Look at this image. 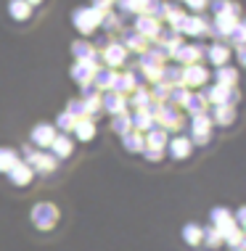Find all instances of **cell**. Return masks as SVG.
I'll return each instance as SVG.
<instances>
[{"label": "cell", "mask_w": 246, "mask_h": 251, "mask_svg": "<svg viewBox=\"0 0 246 251\" xmlns=\"http://www.w3.org/2000/svg\"><path fill=\"white\" fill-rule=\"evenodd\" d=\"M111 5H114V0H93V8L101 13H106V8H111Z\"/></svg>", "instance_id": "cell-41"}, {"label": "cell", "mask_w": 246, "mask_h": 251, "mask_svg": "<svg viewBox=\"0 0 246 251\" xmlns=\"http://www.w3.org/2000/svg\"><path fill=\"white\" fill-rule=\"evenodd\" d=\"M209 79L207 69L201 64H193V66H183V77H180V85H204Z\"/></svg>", "instance_id": "cell-10"}, {"label": "cell", "mask_w": 246, "mask_h": 251, "mask_svg": "<svg viewBox=\"0 0 246 251\" xmlns=\"http://www.w3.org/2000/svg\"><path fill=\"white\" fill-rule=\"evenodd\" d=\"M24 153L29 156V159H27L24 164H29V169H32V172L48 175V172H53V169H56V159H53L51 153H40V151H32L29 146L24 148Z\"/></svg>", "instance_id": "cell-3"}, {"label": "cell", "mask_w": 246, "mask_h": 251, "mask_svg": "<svg viewBox=\"0 0 246 251\" xmlns=\"http://www.w3.org/2000/svg\"><path fill=\"white\" fill-rule=\"evenodd\" d=\"M236 79H238L236 69H230V66H220L217 69V85L220 87H236Z\"/></svg>", "instance_id": "cell-28"}, {"label": "cell", "mask_w": 246, "mask_h": 251, "mask_svg": "<svg viewBox=\"0 0 246 251\" xmlns=\"http://www.w3.org/2000/svg\"><path fill=\"white\" fill-rule=\"evenodd\" d=\"M193 11H204V5H207V0H186Z\"/></svg>", "instance_id": "cell-43"}, {"label": "cell", "mask_w": 246, "mask_h": 251, "mask_svg": "<svg viewBox=\"0 0 246 251\" xmlns=\"http://www.w3.org/2000/svg\"><path fill=\"white\" fill-rule=\"evenodd\" d=\"M188 96H191V93H188V90H183V87H172V90H169V98H167V100H172L169 106H186Z\"/></svg>", "instance_id": "cell-35"}, {"label": "cell", "mask_w": 246, "mask_h": 251, "mask_svg": "<svg viewBox=\"0 0 246 251\" xmlns=\"http://www.w3.org/2000/svg\"><path fill=\"white\" fill-rule=\"evenodd\" d=\"M154 122H162V125H156V127H162L164 132H167V130H177V127H180V114H177L175 106L162 103L159 111L154 114Z\"/></svg>", "instance_id": "cell-5"}, {"label": "cell", "mask_w": 246, "mask_h": 251, "mask_svg": "<svg viewBox=\"0 0 246 251\" xmlns=\"http://www.w3.org/2000/svg\"><path fill=\"white\" fill-rule=\"evenodd\" d=\"M143 153H146V159H151V161H159L164 151H148V148H143Z\"/></svg>", "instance_id": "cell-42"}, {"label": "cell", "mask_w": 246, "mask_h": 251, "mask_svg": "<svg viewBox=\"0 0 246 251\" xmlns=\"http://www.w3.org/2000/svg\"><path fill=\"white\" fill-rule=\"evenodd\" d=\"M225 243H228V246L233 249V251H244V230H236V233L230 235V238L225 241Z\"/></svg>", "instance_id": "cell-38"}, {"label": "cell", "mask_w": 246, "mask_h": 251, "mask_svg": "<svg viewBox=\"0 0 246 251\" xmlns=\"http://www.w3.org/2000/svg\"><path fill=\"white\" fill-rule=\"evenodd\" d=\"M209 132H212V119L207 117V114L193 117V122H191V135H193V140H191V143L204 146L209 140Z\"/></svg>", "instance_id": "cell-6"}, {"label": "cell", "mask_w": 246, "mask_h": 251, "mask_svg": "<svg viewBox=\"0 0 246 251\" xmlns=\"http://www.w3.org/2000/svg\"><path fill=\"white\" fill-rule=\"evenodd\" d=\"M122 48H130V50H138V53H143V50H146V40H143L140 35H138V32H127V35H122Z\"/></svg>", "instance_id": "cell-24"}, {"label": "cell", "mask_w": 246, "mask_h": 251, "mask_svg": "<svg viewBox=\"0 0 246 251\" xmlns=\"http://www.w3.org/2000/svg\"><path fill=\"white\" fill-rule=\"evenodd\" d=\"M130 125H133L135 132H140V130H151L156 122H154V117L146 111V108H138V111H135V117H130Z\"/></svg>", "instance_id": "cell-21"}, {"label": "cell", "mask_w": 246, "mask_h": 251, "mask_svg": "<svg viewBox=\"0 0 246 251\" xmlns=\"http://www.w3.org/2000/svg\"><path fill=\"white\" fill-rule=\"evenodd\" d=\"M19 164V153L13 148H0V172H11Z\"/></svg>", "instance_id": "cell-26"}, {"label": "cell", "mask_w": 246, "mask_h": 251, "mask_svg": "<svg viewBox=\"0 0 246 251\" xmlns=\"http://www.w3.org/2000/svg\"><path fill=\"white\" fill-rule=\"evenodd\" d=\"M74 135H77L80 140H90L95 135V122L93 117H85V119H77L74 122Z\"/></svg>", "instance_id": "cell-23"}, {"label": "cell", "mask_w": 246, "mask_h": 251, "mask_svg": "<svg viewBox=\"0 0 246 251\" xmlns=\"http://www.w3.org/2000/svg\"><path fill=\"white\" fill-rule=\"evenodd\" d=\"M125 148H127L130 153H138V151H143V148H146V140H143L140 132L130 130V132L125 135Z\"/></svg>", "instance_id": "cell-29"}, {"label": "cell", "mask_w": 246, "mask_h": 251, "mask_svg": "<svg viewBox=\"0 0 246 251\" xmlns=\"http://www.w3.org/2000/svg\"><path fill=\"white\" fill-rule=\"evenodd\" d=\"M74 122H77V119H74V117H69V114L64 111V114H61V117L56 119V127H58V130H64V132H66V130H74Z\"/></svg>", "instance_id": "cell-40"}, {"label": "cell", "mask_w": 246, "mask_h": 251, "mask_svg": "<svg viewBox=\"0 0 246 251\" xmlns=\"http://www.w3.org/2000/svg\"><path fill=\"white\" fill-rule=\"evenodd\" d=\"M51 148H53V153H51L53 159H64V156L72 153L74 143L66 138V135H56V138H53V143H51Z\"/></svg>", "instance_id": "cell-22"}, {"label": "cell", "mask_w": 246, "mask_h": 251, "mask_svg": "<svg viewBox=\"0 0 246 251\" xmlns=\"http://www.w3.org/2000/svg\"><path fill=\"white\" fill-rule=\"evenodd\" d=\"M204 100H212L215 106H236L238 90H236V87H220V85H215V87H209V90L204 93Z\"/></svg>", "instance_id": "cell-4"}, {"label": "cell", "mask_w": 246, "mask_h": 251, "mask_svg": "<svg viewBox=\"0 0 246 251\" xmlns=\"http://www.w3.org/2000/svg\"><path fill=\"white\" fill-rule=\"evenodd\" d=\"M180 32H186V35H191V37H199V35H204V32H209V24L204 22V16H186Z\"/></svg>", "instance_id": "cell-14"}, {"label": "cell", "mask_w": 246, "mask_h": 251, "mask_svg": "<svg viewBox=\"0 0 246 251\" xmlns=\"http://www.w3.org/2000/svg\"><path fill=\"white\" fill-rule=\"evenodd\" d=\"M186 111H191L193 117H199V114H207V100H204V96H188L186 100Z\"/></svg>", "instance_id": "cell-32"}, {"label": "cell", "mask_w": 246, "mask_h": 251, "mask_svg": "<svg viewBox=\"0 0 246 251\" xmlns=\"http://www.w3.org/2000/svg\"><path fill=\"white\" fill-rule=\"evenodd\" d=\"M32 175H35V172L29 169V164H24V161H19V164H16V167H13L11 172H8V177H11V182H13V185H27V182L32 180Z\"/></svg>", "instance_id": "cell-20"}, {"label": "cell", "mask_w": 246, "mask_h": 251, "mask_svg": "<svg viewBox=\"0 0 246 251\" xmlns=\"http://www.w3.org/2000/svg\"><path fill=\"white\" fill-rule=\"evenodd\" d=\"M143 140H146V148H148V151H164V146H167V132H164L162 127L154 125L151 132H148Z\"/></svg>", "instance_id": "cell-16"}, {"label": "cell", "mask_w": 246, "mask_h": 251, "mask_svg": "<svg viewBox=\"0 0 246 251\" xmlns=\"http://www.w3.org/2000/svg\"><path fill=\"white\" fill-rule=\"evenodd\" d=\"M125 106H127V98L125 96H117V93H106V96L101 98V108L109 111L111 117L122 114V111H125Z\"/></svg>", "instance_id": "cell-13"}, {"label": "cell", "mask_w": 246, "mask_h": 251, "mask_svg": "<svg viewBox=\"0 0 246 251\" xmlns=\"http://www.w3.org/2000/svg\"><path fill=\"white\" fill-rule=\"evenodd\" d=\"M32 222H35L37 230H51V227H56V222H58V209L53 206V203H37V206L32 209Z\"/></svg>", "instance_id": "cell-1"}, {"label": "cell", "mask_w": 246, "mask_h": 251, "mask_svg": "<svg viewBox=\"0 0 246 251\" xmlns=\"http://www.w3.org/2000/svg\"><path fill=\"white\" fill-rule=\"evenodd\" d=\"M204 238H207V243H209L212 249H217V246H220V243H222L220 233H217L215 227H204Z\"/></svg>", "instance_id": "cell-39"}, {"label": "cell", "mask_w": 246, "mask_h": 251, "mask_svg": "<svg viewBox=\"0 0 246 251\" xmlns=\"http://www.w3.org/2000/svg\"><path fill=\"white\" fill-rule=\"evenodd\" d=\"M135 32H138V35L146 40H154L159 37V32H162V26H159V22H156V19H148V16H138V22H135Z\"/></svg>", "instance_id": "cell-8"}, {"label": "cell", "mask_w": 246, "mask_h": 251, "mask_svg": "<svg viewBox=\"0 0 246 251\" xmlns=\"http://www.w3.org/2000/svg\"><path fill=\"white\" fill-rule=\"evenodd\" d=\"M66 114H69V117H74V119H85V117H87L85 100H82V98H74V100H69V106H66Z\"/></svg>", "instance_id": "cell-33"}, {"label": "cell", "mask_w": 246, "mask_h": 251, "mask_svg": "<svg viewBox=\"0 0 246 251\" xmlns=\"http://www.w3.org/2000/svg\"><path fill=\"white\" fill-rule=\"evenodd\" d=\"M95 69H98V66H93V64H74L72 66V77L77 79V82L85 87V85H90L93 82V74H95Z\"/></svg>", "instance_id": "cell-18"}, {"label": "cell", "mask_w": 246, "mask_h": 251, "mask_svg": "<svg viewBox=\"0 0 246 251\" xmlns=\"http://www.w3.org/2000/svg\"><path fill=\"white\" fill-rule=\"evenodd\" d=\"M135 87H138V79H135V74H114L111 93H117V96H125V93L135 90Z\"/></svg>", "instance_id": "cell-15"}, {"label": "cell", "mask_w": 246, "mask_h": 251, "mask_svg": "<svg viewBox=\"0 0 246 251\" xmlns=\"http://www.w3.org/2000/svg\"><path fill=\"white\" fill-rule=\"evenodd\" d=\"M233 119H236V106H217L215 108V122L217 125H233Z\"/></svg>", "instance_id": "cell-30"}, {"label": "cell", "mask_w": 246, "mask_h": 251, "mask_svg": "<svg viewBox=\"0 0 246 251\" xmlns=\"http://www.w3.org/2000/svg\"><path fill=\"white\" fill-rule=\"evenodd\" d=\"M111 82H114V72L111 69H106V66H98L93 74V87L95 90H111Z\"/></svg>", "instance_id": "cell-19"}, {"label": "cell", "mask_w": 246, "mask_h": 251, "mask_svg": "<svg viewBox=\"0 0 246 251\" xmlns=\"http://www.w3.org/2000/svg\"><path fill=\"white\" fill-rule=\"evenodd\" d=\"M183 241L186 243H191V246H199V243L204 241V227H199V225H186L183 227Z\"/></svg>", "instance_id": "cell-27"}, {"label": "cell", "mask_w": 246, "mask_h": 251, "mask_svg": "<svg viewBox=\"0 0 246 251\" xmlns=\"http://www.w3.org/2000/svg\"><path fill=\"white\" fill-rule=\"evenodd\" d=\"M207 56H209V61H212V64H217V66H225V64H228V58H230V50L225 48L222 43H217V45H212V48L207 50Z\"/></svg>", "instance_id": "cell-25"}, {"label": "cell", "mask_w": 246, "mask_h": 251, "mask_svg": "<svg viewBox=\"0 0 246 251\" xmlns=\"http://www.w3.org/2000/svg\"><path fill=\"white\" fill-rule=\"evenodd\" d=\"M53 138H56V127L43 122V125H37L35 130H32V143L40 146V148H48L53 143Z\"/></svg>", "instance_id": "cell-12"}, {"label": "cell", "mask_w": 246, "mask_h": 251, "mask_svg": "<svg viewBox=\"0 0 246 251\" xmlns=\"http://www.w3.org/2000/svg\"><path fill=\"white\" fill-rule=\"evenodd\" d=\"M143 3H146V0H119V8L122 11H127V13H143Z\"/></svg>", "instance_id": "cell-36"}, {"label": "cell", "mask_w": 246, "mask_h": 251, "mask_svg": "<svg viewBox=\"0 0 246 251\" xmlns=\"http://www.w3.org/2000/svg\"><path fill=\"white\" fill-rule=\"evenodd\" d=\"M125 56H127V50L122 48V45L117 43V40H111V43L106 45V50L101 53V58L106 61V69H111V72L117 69V66L125 64Z\"/></svg>", "instance_id": "cell-7"}, {"label": "cell", "mask_w": 246, "mask_h": 251, "mask_svg": "<svg viewBox=\"0 0 246 251\" xmlns=\"http://www.w3.org/2000/svg\"><path fill=\"white\" fill-rule=\"evenodd\" d=\"M169 146V153L175 156V159H188L191 151H193V143H191V138H175V140H167Z\"/></svg>", "instance_id": "cell-17"}, {"label": "cell", "mask_w": 246, "mask_h": 251, "mask_svg": "<svg viewBox=\"0 0 246 251\" xmlns=\"http://www.w3.org/2000/svg\"><path fill=\"white\" fill-rule=\"evenodd\" d=\"M24 3H27V5H29V8H32V5H40V3H43V0H24Z\"/></svg>", "instance_id": "cell-44"}, {"label": "cell", "mask_w": 246, "mask_h": 251, "mask_svg": "<svg viewBox=\"0 0 246 251\" xmlns=\"http://www.w3.org/2000/svg\"><path fill=\"white\" fill-rule=\"evenodd\" d=\"M101 19H104V13L95 11V8H80L74 11V26L82 32V35H90V32L95 29V26H101Z\"/></svg>", "instance_id": "cell-2"}, {"label": "cell", "mask_w": 246, "mask_h": 251, "mask_svg": "<svg viewBox=\"0 0 246 251\" xmlns=\"http://www.w3.org/2000/svg\"><path fill=\"white\" fill-rule=\"evenodd\" d=\"M130 103L138 106V108H146L148 103H151V93H148V90H138V87H135V96H133Z\"/></svg>", "instance_id": "cell-37"}, {"label": "cell", "mask_w": 246, "mask_h": 251, "mask_svg": "<svg viewBox=\"0 0 246 251\" xmlns=\"http://www.w3.org/2000/svg\"><path fill=\"white\" fill-rule=\"evenodd\" d=\"M172 56L180 61V64H186V66H193V64H199V58L204 56V48L199 43L196 45H180V48H177Z\"/></svg>", "instance_id": "cell-9"}, {"label": "cell", "mask_w": 246, "mask_h": 251, "mask_svg": "<svg viewBox=\"0 0 246 251\" xmlns=\"http://www.w3.org/2000/svg\"><path fill=\"white\" fill-rule=\"evenodd\" d=\"M111 127H114V132H119V135H122V138H125V135H127L130 130H133V125H130V117H127L125 111H122V114H117V117H114Z\"/></svg>", "instance_id": "cell-34"}, {"label": "cell", "mask_w": 246, "mask_h": 251, "mask_svg": "<svg viewBox=\"0 0 246 251\" xmlns=\"http://www.w3.org/2000/svg\"><path fill=\"white\" fill-rule=\"evenodd\" d=\"M241 22L238 16H233V13H220V16H215V35L217 37H230V32L236 29V24Z\"/></svg>", "instance_id": "cell-11"}, {"label": "cell", "mask_w": 246, "mask_h": 251, "mask_svg": "<svg viewBox=\"0 0 246 251\" xmlns=\"http://www.w3.org/2000/svg\"><path fill=\"white\" fill-rule=\"evenodd\" d=\"M8 11H11V16L16 19V22H24V19H29V13H32V8L24 3V0H11Z\"/></svg>", "instance_id": "cell-31"}]
</instances>
